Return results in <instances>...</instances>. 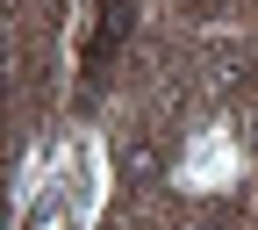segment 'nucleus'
Segmentation results:
<instances>
[{"mask_svg": "<svg viewBox=\"0 0 258 230\" xmlns=\"http://www.w3.org/2000/svg\"><path fill=\"white\" fill-rule=\"evenodd\" d=\"M158 173H165V158H158L151 144H129V151H122V180H129V187H151Z\"/></svg>", "mask_w": 258, "mask_h": 230, "instance_id": "obj_1", "label": "nucleus"}, {"mask_svg": "<svg viewBox=\"0 0 258 230\" xmlns=\"http://www.w3.org/2000/svg\"><path fill=\"white\" fill-rule=\"evenodd\" d=\"M201 230H208V223H201Z\"/></svg>", "mask_w": 258, "mask_h": 230, "instance_id": "obj_2", "label": "nucleus"}]
</instances>
